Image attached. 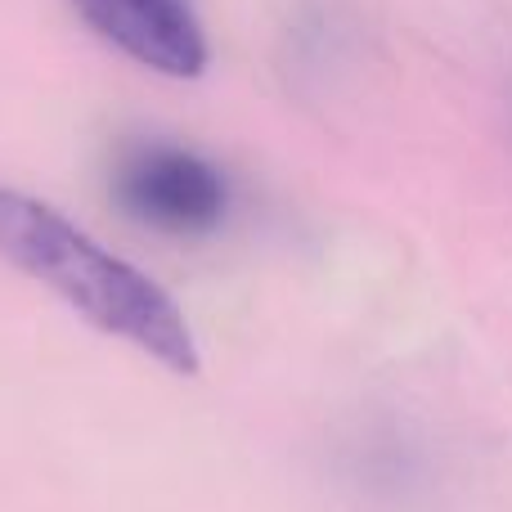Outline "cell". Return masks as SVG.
I'll return each instance as SVG.
<instances>
[{
	"instance_id": "6da1fadb",
	"label": "cell",
	"mask_w": 512,
	"mask_h": 512,
	"mask_svg": "<svg viewBox=\"0 0 512 512\" xmlns=\"http://www.w3.org/2000/svg\"><path fill=\"white\" fill-rule=\"evenodd\" d=\"M0 261L68 301L90 328L153 355L180 378L203 369L194 328L167 288L14 185H0Z\"/></svg>"
},
{
	"instance_id": "7a4b0ae2",
	"label": "cell",
	"mask_w": 512,
	"mask_h": 512,
	"mask_svg": "<svg viewBox=\"0 0 512 512\" xmlns=\"http://www.w3.org/2000/svg\"><path fill=\"white\" fill-rule=\"evenodd\" d=\"M113 198L131 221L171 239L221 230L230 212V180L203 153L171 140H131L113 162Z\"/></svg>"
},
{
	"instance_id": "3957f363",
	"label": "cell",
	"mask_w": 512,
	"mask_h": 512,
	"mask_svg": "<svg viewBox=\"0 0 512 512\" xmlns=\"http://www.w3.org/2000/svg\"><path fill=\"white\" fill-rule=\"evenodd\" d=\"M81 23L108 45L162 77H198L207 68V32L194 0H72Z\"/></svg>"
}]
</instances>
